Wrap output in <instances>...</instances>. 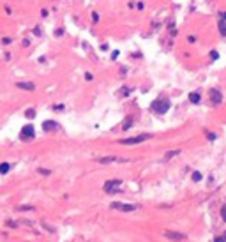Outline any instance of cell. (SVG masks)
<instances>
[{"mask_svg": "<svg viewBox=\"0 0 226 242\" xmlns=\"http://www.w3.org/2000/svg\"><path fill=\"white\" fill-rule=\"evenodd\" d=\"M92 19H94V21H97V19H99V16H97V12H94V14H92Z\"/></svg>", "mask_w": 226, "mask_h": 242, "instance_id": "21", "label": "cell"}, {"mask_svg": "<svg viewBox=\"0 0 226 242\" xmlns=\"http://www.w3.org/2000/svg\"><path fill=\"white\" fill-rule=\"evenodd\" d=\"M219 30H221V35L224 37V35H226V21H224V19L219 21Z\"/></svg>", "mask_w": 226, "mask_h": 242, "instance_id": "12", "label": "cell"}, {"mask_svg": "<svg viewBox=\"0 0 226 242\" xmlns=\"http://www.w3.org/2000/svg\"><path fill=\"white\" fill-rule=\"evenodd\" d=\"M131 124H132V120H127V122L124 124V129H129V127H131Z\"/></svg>", "mask_w": 226, "mask_h": 242, "instance_id": "20", "label": "cell"}, {"mask_svg": "<svg viewBox=\"0 0 226 242\" xmlns=\"http://www.w3.org/2000/svg\"><path fill=\"white\" fill-rule=\"evenodd\" d=\"M152 110H154L155 113L163 115V113H166L168 110H170V101L168 99H157V101L152 103Z\"/></svg>", "mask_w": 226, "mask_h": 242, "instance_id": "1", "label": "cell"}, {"mask_svg": "<svg viewBox=\"0 0 226 242\" xmlns=\"http://www.w3.org/2000/svg\"><path fill=\"white\" fill-rule=\"evenodd\" d=\"M201 179H203V175H201L200 171H194V173H193V180H194V182H200Z\"/></svg>", "mask_w": 226, "mask_h": 242, "instance_id": "14", "label": "cell"}, {"mask_svg": "<svg viewBox=\"0 0 226 242\" xmlns=\"http://www.w3.org/2000/svg\"><path fill=\"white\" fill-rule=\"evenodd\" d=\"M18 87H19V89H23V90H34V89H35L34 83H23V81H19Z\"/></svg>", "mask_w": 226, "mask_h": 242, "instance_id": "10", "label": "cell"}, {"mask_svg": "<svg viewBox=\"0 0 226 242\" xmlns=\"http://www.w3.org/2000/svg\"><path fill=\"white\" fill-rule=\"evenodd\" d=\"M34 115H35V112H34V110H28V112H27V117L34 119Z\"/></svg>", "mask_w": 226, "mask_h": 242, "instance_id": "18", "label": "cell"}, {"mask_svg": "<svg viewBox=\"0 0 226 242\" xmlns=\"http://www.w3.org/2000/svg\"><path fill=\"white\" fill-rule=\"evenodd\" d=\"M180 154V150H170L166 156H164V159H171V157H175V156H178Z\"/></svg>", "mask_w": 226, "mask_h": 242, "instance_id": "13", "label": "cell"}, {"mask_svg": "<svg viewBox=\"0 0 226 242\" xmlns=\"http://www.w3.org/2000/svg\"><path fill=\"white\" fill-rule=\"evenodd\" d=\"M110 207L113 210H122V212H132L136 210V205H131V203H122V202H111Z\"/></svg>", "mask_w": 226, "mask_h": 242, "instance_id": "2", "label": "cell"}, {"mask_svg": "<svg viewBox=\"0 0 226 242\" xmlns=\"http://www.w3.org/2000/svg\"><path fill=\"white\" fill-rule=\"evenodd\" d=\"M214 242H226V233L224 235H221V237H216V240Z\"/></svg>", "mask_w": 226, "mask_h": 242, "instance_id": "17", "label": "cell"}, {"mask_svg": "<svg viewBox=\"0 0 226 242\" xmlns=\"http://www.w3.org/2000/svg\"><path fill=\"white\" fill-rule=\"evenodd\" d=\"M150 135H140V136H132V138H125V140H120L122 145H136V143H143L145 140H148Z\"/></svg>", "mask_w": 226, "mask_h": 242, "instance_id": "3", "label": "cell"}, {"mask_svg": "<svg viewBox=\"0 0 226 242\" xmlns=\"http://www.w3.org/2000/svg\"><path fill=\"white\" fill-rule=\"evenodd\" d=\"M200 99H201V97H200V94H198V92H191V94H189V101H191V103L198 104V103H200Z\"/></svg>", "mask_w": 226, "mask_h": 242, "instance_id": "11", "label": "cell"}, {"mask_svg": "<svg viewBox=\"0 0 226 242\" xmlns=\"http://www.w3.org/2000/svg\"><path fill=\"white\" fill-rule=\"evenodd\" d=\"M35 131H34V126H25L21 129V140H27V138H34Z\"/></svg>", "mask_w": 226, "mask_h": 242, "instance_id": "6", "label": "cell"}, {"mask_svg": "<svg viewBox=\"0 0 226 242\" xmlns=\"http://www.w3.org/2000/svg\"><path fill=\"white\" fill-rule=\"evenodd\" d=\"M120 184H122V180H108V182L104 184V191H106V193H113V191L119 189Z\"/></svg>", "mask_w": 226, "mask_h": 242, "instance_id": "5", "label": "cell"}, {"mask_svg": "<svg viewBox=\"0 0 226 242\" xmlns=\"http://www.w3.org/2000/svg\"><path fill=\"white\" fill-rule=\"evenodd\" d=\"M42 129L44 131H57L58 129V124L53 122V120H46V122H42Z\"/></svg>", "mask_w": 226, "mask_h": 242, "instance_id": "9", "label": "cell"}, {"mask_svg": "<svg viewBox=\"0 0 226 242\" xmlns=\"http://www.w3.org/2000/svg\"><path fill=\"white\" fill-rule=\"evenodd\" d=\"M207 136H209V140H210V141H214V140H216V135H214V133H207Z\"/></svg>", "mask_w": 226, "mask_h": 242, "instance_id": "19", "label": "cell"}, {"mask_svg": "<svg viewBox=\"0 0 226 242\" xmlns=\"http://www.w3.org/2000/svg\"><path fill=\"white\" fill-rule=\"evenodd\" d=\"M210 101L214 104H221L223 103V94L217 90V89H210Z\"/></svg>", "mask_w": 226, "mask_h": 242, "instance_id": "7", "label": "cell"}, {"mask_svg": "<svg viewBox=\"0 0 226 242\" xmlns=\"http://www.w3.org/2000/svg\"><path fill=\"white\" fill-rule=\"evenodd\" d=\"M221 16H223V19L226 21V12H221Z\"/></svg>", "mask_w": 226, "mask_h": 242, "instance_id": "24", "label": "cell"}, {"mask_svg": "<svg viewBox=\"0 0 226 242\" xmlns=\"http://www.w3.org/2000/svg\"><path fill=\"white\" fill-rule=\"evenodd\" d=\"M97 163H101V164H108V163H125V159L108 156V157H99V159H97Z\"/></svg>", "mask_w": 226, "mask_h": 242, "instance_id": "8", "label": "cell"}, {"mask_svg": "<svg viewBox=\"0 0 226 242\" xmlns=\"http://www.w3.org/2000/svg\"><path fill=\"white\" fill-rule=\"evenodd\" d=\"M164 237H166V239H170V240H175V242L186 240V235H184V233H178V232H171V230H166V232H164Z\"/></svg>", "mask_w": 226, "mask_h": 242, "instance_id": "4", "label": "cell"}, {"mask_svg": "<svg viewBox=\"0 0 226 242\" xmlns=\"http://www.w3.org/2000/svg\"><path fill=\"white\" fill-rule=\"evenodd\" d=\"M9 168H11V166H9L7 163H2V164H0V173H7Z\"/></svg>", "mask_w": 226, "mask_h": 242, "instance_id": "15", "label": "cell"}, {"mask_svg": "<svg viewBox=\"0 0 226 242\" xmlns=\"http://www.w3.org/2000/svg\"><path fill=\"white\" fill-rule=\"evenodd\" d=\"M221 217H223V221L226 223V205H223V209H221Z\"/></svg>", "mask_w": 226, "mask_h": 242, "instance_id": "16", "label": "cell"}, {"mask_svg": "<svg viewBox=\"0 0 226 242\" xmlns=\"http://www.w3.org/2000/svg\"><path fill=\"white\" fill-rule=\"evenodd\" d=\"M7 226H11V228H14V226H16V223H12V221H7Z\"/></svg>", "mask_w": 226, "mask_h": 242, "instance_id": "23", "label": "cell"}, {"mask_svg": "<svg viewBox=\"0 0 226 242\" xmlns=\"http://www.w3.org/2000/svg\"><path fill=\"white\" fill-rule=\"evenodd\" d=\"M210 57H212V58L216 60V58H217V51H212V53H210Z\"/></svg>", "mask_w": 226, "mask_h": 242, "instance_id": "22", "label": "cell"}]
</instances>
